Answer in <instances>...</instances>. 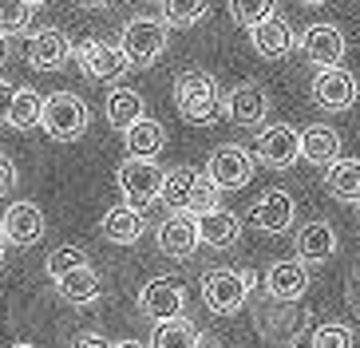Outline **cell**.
Wrapping results in <instances>:
<instances>
[{"mask_svg":"<svg viewBox=\"0 0 360 348\" xmlns=\"http://www.w3.org/2000/svg\"><path fill=\"white\" fill-rule=\"evenodd\" d=\"M174 107L186 123L210 127L214 119H222L226 111V95L218 91V79L202 67H191L174 79Z\"/></svg>","mask_w":360,"mask_h":348,"instance_id":"cell-1","label":"cell"},{"mask_svg":"<svg viewBox=\"0 0 360 348\" xmlns=\"http://www.w3.org/2000/svg\"><path fill=\"white\" fill-rule=\"evenodd\" d=\"M250 309H254L257 337L269 340V344L293 348V340L301 337V333H309V309L297 305V301H285V297H274V293H262Z\"/></svg>","mask_w":360,"mask_h":348,"instance_id":"cell-2","label":"cell"},{"mask_svg":"<svg viewBox=\"0 0 360 348\" xmlns=\"http://www.w3.org/2000/svg\"><path fill=\"white\" fill-rule=\"evenodd\" d=\"M119 44H123L131 67H150V63H159L162 52H167L170 24L167 20H155V16H135V20L123 24Z\"/></svg>","mask_w":360,"mask_h":348,"instance_id":"cell-3","label":"cell"},{"mask_svg":"<svg viewBox=\"0 0 360 348\" xmlns=\"http://www.w3.org/2000/svg\"><path fill=\"white\" fill-rule=\"evenodd\" d=\"M87 123H91V111H87V103L75 91H56L44 99V123L40 127L56 143H75L87 131Z\"/></svg>","mask_w":360,"mask_h":348,"instance_id":"cell-4","label":"cell"},{"mask_svg":"<svg viewBox=\"0 0 360 348\" xmlns=\"http://www.w3.org/2000/svg\"><path fill=\"white\" fill-rule=\"evenodd\" d=\"M162 179H167V174L155 167V158H131L127 155V162L115 170V182H119V190H123V202L135 206V210H147L150 202H159Z\"/></svg>","mask_w":360,"mask_h":348,"instance_id":"cell-5","label":"cell"},{"mask_svg":"<svg viewBox=\"0 0 360 348\" xmlns=\"http://www.w3.org/2000/svg\"><path fill=\"white\" fill-rule=\"evenodd\" d=\"M250 289H254V277L238 273V269H210V273L202 277V301L218 316L238 313L250 301Z\"/></svg>","mask_w":360,"mask_h":348,"instance_id":"cell-6","label":"cell"},{"mask_svg":"<svg viewBox=\"0 0 360 348\" xmlns=\"http://www.w3.org/2000/svg\"><path fill=\"white\" fill-rule=\"evenodd\" d=\"M75 60L84 67V75L99 79V84H119L131 72V60L123 52V44H107V40H79L75 44Z\"/></svg>","mask_w":360,"mask_h":348,"instance_id":"cell-7","label":"cell"},{"mask_svg":"<svg viewBox=\"0 0 360 348\" xmlns=\"http://www.w3.org/2000/svg\"><path fill=\"white\" fill-rule=\"evenodd\" d=\"M257 162H265L269 170H289L301 158V131H293L289 123H274L257 135Z\"/></svg>","mask_w":360,"mask_h":348,"instance_id":"cell-8","label":"cell"},{"mask_svg":"<svg viewBox=\"0 0 360 348\" xmlns=\"http://www.w3.org/2000/svg\"><path fill=\"white\" fill-rule=\"evenodd\" d=\"M139 309H143V316H150L155 325H159V321H170V316H182V309H186V289H182V281H174V277H155V281H147L139 289Z\"/></svg>","mask_w":360,"mask_h":348,"instance_id":"cell-9","label":"cell"},{"mask_svg":"<svg viewBox=\"0 0 360 348\" xmlns=\"http://www.w3.org/2000/svg\"><path fill=\"white\" fill-rule=\"evenodd\" d=\"M206 174H210L222 190H242L245 182L254 179V155L245 147H238V143H226V147H218L210 155Z\"/></svg>","mask_w":360,"mask_h":348,"instance_id":"cell-10","label":"cell"},{"mask_svg":"<svg viewBox=\"0 0 360 348\" xmlns=\"http://www.w3.org/2000/svg\"><path fill=\"white\" fill-rule=\"evenodd\" d=\"M301 52L313 67H340L349 44H345V32L337 24H309L305 36H301Z\"/></svg>","mask_w":360,"mask_h":348,"instance_id":"cell-11","label":"cell"},{"mask_svg":"<svg viewBox=\"0 0 360 348\" xmlns=\"http://www.w3.org/2000/svg\"><path fill=\"white\" fill-rule=\"evenodd\" d=\"M313 103L325 107V111H349L356 103V75L345 72V67H317Z\"/></svg>","mask_w":360,"mask_h":348,"instance_id":"cell-12","label":"cell"},{"mask_svg":"<svg viewBox=\"0 0 360 348\" xmlns=\"http://www.w3.org/2000/svg\"><path fill=\"white\" fill-rule=\"evenodd\" d=\"M0 230H4L8 245L28 250V245H36L44 238L48 221H44V210L36 206V202H12L8 210H4V218H0Z\"/></svg>","mask_w":360,"mask_h":348,"instance_id":"cell-13","label":"cell"},{"mask_svg":"<svg viewBox=\"0 0 360 348\" xmlns=\"http://www.w3.org/2000/svg\"><path fill=\"white\" fill-rule=\"evenodd\" d=\"M72 56H75V44L60 28H40L28 36V63L36 72H60Z\"/></svg>","mask_w":360,"mask_h":348,"instance_id":"cell-14","label":"cell"},{"mask_svg":"<svg viewBox=\"0 0 360 348\" xmlns=\"http://www.w3.org/2000/svg\"><path fill=\"white\" fill-rule=\"evenodd\" d=\"M155 242H159V250L167 257H179V262L194 257V250L202 245L198 218H191V214H170L159 230H155Z\"/></svg>","mask_w":360,"mask_h":348,"instance_id":"cell-15","label":"cell"},{"mask_svg":"<svg viewBox=\"0 0 360 348\" xmlns=\"http://www.w3.org/2000/svg\"><path fill=\"white\" fill-rule=\"evenodd\" d=\"M297 221V202L289 190H265L262 198L254 202V226L262 233H289Z\"/></svg>","mask_w":360,"mask_h":348,"instance_id":"cell-16","label":"cell"},{"mask_svg":"<svg viewBox=\"0 0 360 348\" xmlns=\"http://www.w3.org/2000/svg\"><path fill=\"white\" fill-rule=\"evenodd\" d=\"M269 115V95L262 91V84H238L226 91V119H233L238 127H262Z\"/></svg>","mask_w":360,"mask_h":348,"instance_id":"cell-17","label":"cell"},{"mask_svg":"<svg viewBox=\"0 0 360 348\" xmlns=\"http://www.w3.org/2000/svg\"><path fill=\"white\" fill-rule=\"evenodd\" d=\"M309 281H313L309 277V262H301V257H281L265 273V293L285 297V301H301L309 293Z\"/></svg>","mask_w":360,"mask_h":348,"instance_id":"cell-18","label":"cell"},{"mask_svg":"<svg viewBox=\"0 0 360 348\" xmlns=\"http://www.w3.org/2000/svg\"><path fill=\"white\" fill-rule=\"evenodd\" d=\"M250 44H254V52L262 56V60H281V56L293 52L297 36H293V28H289V24L274 12L269 20H262V24L250 28Z\"/></svg>","mask_w":360,"mask_h":348,"instance_id":"cell-19","label":"cell"},{"mask_svg":"<svg viewBox=\"0 0 360 348\" xmlns=\"http://www.w3.org/2000/svg\"><path fill=\"white\" fill-rule=\"evenodd\" d=\"M194 218H198L202 242L214 245V250H230V245H238V238H242V221H238L233 210L214 206V210H202V214H194Z\"/></svg>","mask_w":360,"mask_h":348,"instance_id":"cell-20","label":"cell"},{"mask_svg":"<svg viewBox=\"0 0 360 348\" xmlns=\"http://www.w3.org/2000/svg\"><path fill=\"white\" fill-rule=\"evenodd\" d=\"M337 253V230L328 226V221H309V226H301L297 230V257L301 262H309V265H321V262H328Z\"/></svg>","mask_w":360,"mask_h":348,"instance_id":"cell-21","label":"cell"},{"mask_svg":"<svg viewBox=\"0 0 360 348\" xmlns=\"http://www.w3.org/2000/svg\"><path fill=\"white\" fill-rule=\"evenodd\" d=\"M301 158L313 162V167H328V162H337V158H340L337 127H328V123L305 127V131H301Z\"/></svg>","mask_w":360,"mask_h":348,"instance_id":"cell-22","label":"cell"},{"mask_svg":"<svg viewBox=\"0 0 360 348\" xmlns=\"http://www.w3.org/2000/svg\"><path fill=\"white\" fill-rule=\"evenodd\" d=\"M198 170H191V167H174V170H167V179H162V206L167 210H174V214H186V210H194V190H198Z\"/></svg>","mask_w":360,"mask_h":348,"instance_id":"cell-23","label":"cell"},{"mask_svg":"<svg viewBox=\"0 0 360 348\" xmlns=\"http://www.w3.org/2000/svg\"><path fill=\"white\" fill-rule=\"evenodd\" d=\"M325 190L337 202L360 206V158H337L325 167Z\"/></svg>","mask_w":360,"mask_h":348,"instance_id":"cell-24","label":"cell"},{"mask_svg":"<svg viewBox=\"0 0 360 348\" xmlns=\"http://www.w3.org/2000/svg\"><path fill=\"white\" fill-rule=\"evenodd\" d=\"M99 230H103V238L111 245H135L139 238H143V214L135 210V206H111V210L103 214V221H99Z\"/></svg>","mask_w":360,"mask_h":348,"instance_id":"cell-25","label":"cell"},{"mask_svg":"<svg viewBox=\"0 0 360 348\" xmlns=\"http://www.w3.org/2000/svg\"><path fill=\"white\" fill-rule=\"evenodd\" d=\"M103 111H107V123L115 131H127V127H135L139 119L147 115V103H143V95L135 87H111Z\"/></svg>","mask_w":360,"mask_h":348,"instance_id":"cell-26","label":"cell"},{"mask_svg":"<svg viewBox=\"0 0 360 348\" xmlns=\"http://www.w3.org/2000/svg\"><path fill=\"white\" fill-rule=\"evenodd\" d=\"M56 289H60V297H64L68 305H91V301H99V293H103V281H99V273L91 265H79V269L60 277Z\"/></svg>","mask_w":360,"mask_h":348,"instance_id":"cell-27","label":"cell"},{"mask_svg":"<svg viewBox=\"0 0 360 348\" xmlns=\"http://www.w3.org/2000/svg\"><path fill=\"white\" fill-rule=\"evenodd\" d=\"M123 143H127L131 158H155L162 150V143H167V131H162V123H155V119L143 115L135 127L123 131Z\"/></svg>","mask_w":360,"mask_h":348,"instance_id":"cell-28","label":"cell"},{"mask_svg":"<svg viewBox=\"0 0 360 348\" xmlns=\"http://www.w3.org/2000/svg\"><path fill=\"white\" fill-rule=\"evenodd\" d=\"M202 333L194 321L186 316H170V321H159L155 333H150V348H198Z\"/></svg>","mask_w":360,"mask_h":348,"instance_id":"cell-29","label":"cell"},{"mask_svg":"<svg viewBox=\"0 0 360 348\" xmlns=\"http://www.w3.org/2000/svg\"><path fill=\"white\" fill-rule=\"evenodd\" d=\"M44 123V95L32 91V87H20L16 99H12V111H8V127L16 131H32V127Z\"/></svg>","mask_w":360,"mask_h":348,"instance_id":"cell-30","label":"cell"},{"mask_svg":"<svg viewBox=\"0 0 360 348\" xmlns=\"http://www.w3.org/2000/svg\"><path fill=\"white\" fill-rule=\"evenodd\" d=\"M162 20L174 24V28H191L198 24L206 12H210V0H159Z\"/></svg>","mask_w":360,"mask_h":348,"instance_id":"cell-31","label":"cell"},{"mask_svg":"<svg viewBox=\"0 0 360 348\" xmlns=\"http://www.w3.org/2000/svg\"><path fill=\"white\" fill-rule=\"evenodd\" d=\"M274 12H277V0H230V16L242 28H254V24L269 20Z\"/></svg>","mask_w":360,"mask_h":348,"instance_id":"cell-32","label":"cell"},{"mask_svg":"<svg viewBox=\"0 0 360 348\" xmlns=\"http://www.w3.org/2000/svg\"><path fill=\"white\" fill-rule=\"evenodd\" d=\"M28 20H32V4L28 0H0V32L4 36L28 32Z\"/></svg>","mask_w":360,"mask_h":348,"instance_id":"cell-33","label":"cell"},{"mask_svg":"<svg viewBox=\"0 0 360 348\" xmlns=\"http://www.w3.org/2000/svg\"><path fill=\"white\" fill-rule=\"evenodd\" d=\"M79 265H87V253L79 245H60V250L48 253V273H52V281H60L64 273H72Z\"/></svg>","mask_w":360,"mask_h":348,"instance_id":"cell-34","label":"cell"},{"mask_svg":"<svg viewBox=\"0 0 360 348\" xmlns=\"http://www.w3.org/2000/svg\"><path fill=\"white\" fill-rule=\"evenodd\" d=\"M352 328L349 325H321L309 333V344L313 348H352Z\"/></svg>","mask_w":360,"mask_h":348,"instance_id":"cell-35","label":"cell"},{"mask_svg":"<svg viewBox=\"0 0 360 348\" xmlns=\"http://www.w3.org/2000/svg\"><path fill=\"white\" fill-rule=\"evenodd\" d=\"M214 206H222V186H218L210 174H202V179H198V190H194V214L214 210Z\"/></svg>","mask_w":360,"mask_h":348,"instance_id":"cell-36","label":"cell"},{"mask_svg":"<svg viewBox=\"0 0 360 348\" xmlns=\"http://www.w3.org/2000/svg\"><path fill=\"white\" fill-rule=\"evenodd\" d=\"M12 186H16V162L0 150V198H4V194H12Z\"/></svg>","mask_w":360,"mask_h":348,"instance_id":"cell-37","label":"cell"},{"mask_svg":"<svg viewBox=\"0 0 360 348\" xmlns=\"http://www.w3.org/2000/svg\"><path fill=\"white\" fill-rule=\"evenodd\" d=\"M12 99H16V84L0 75V123H8V111H12Z\"/></svg>","mask_w":360,"mask_h":348,"instance_id":"cell-38","label":"cell"},{"mask_svg":"<svg viewBox=\"0 0 360 348\" xmlns=\"http://www.w3.org/2000/svg\"><path fill=\"white\" fill-rule=\"evenodd\" d=\"M72 348H111V340L99 337V333H79V337L72 340Z\"/></svg>","mask_w":360,"mask_h":348,"instance_id":"cell-39","label":"cell"},{"mask_svg":"<svg viewBox=\"0 0 360 348\" xmlns=\"http://www.w3.org/2000/svg\"><path fill=\"white\" fill-rule=\"evenodd\" d=\"M75 4H79V8H107L111 0H75Z\"/></svg>","mask_w":360,"mask_h":348,"instance_id":"cell-40","label":"cell"},{"mask_svg":"<svg viewBox=\"0 0 360 348\" xmlns=\"http://www.w3.org/2000/svg\"><path fill=\"white\" fill-rule=\"evenodd\" d=\"M4 250H8V238H4V230H0V269H4Z\"/></svg>","mask_w":360,"mask_h":348,"instance_id":"cell-41","label":"cell"},{"mask_svg":"<svg viewBox=\"0 0 360 348\" xmlns=\"http://www.w3.org/2000/svg\"><path fill=\"white\" fill-rule=\"evenodd\" d=\"M111 348H143L139 340H119V344H111Z\"/></svg>","mask_w":360,"mask_h":348,"instance_id":"cell-42","label":"cell"},{"mask_svg":"<svg viewBox=\"0 0 360 348\" xmlns=\"http://www.w3.org/2000/svg\"><path fill=\"white\" fill-rule=\"evenodd\" d=\"M305 8H321V4H328V0H301Z\"/></svg>","mask_w":360,"mask_h":348,"instance_id":"cell-43","label":"cell"},{"mask_svg":"<svg viewBox=\"0 0 360 348\" xmlns=\"http://www.w3.org/2000/svg\"><path fill=\"white\" fill-rule=\"evenodd\" d=\"M4 40H8V36H4V32H0V63H4Z\"/></svg>","mask_w":360,"mask_h":348,"instance_id":"cell-44","label":"cell"},{"mask_svg":"<svg viewBox=\"0 0 360 348\" xmlns=\"http://www.w3.org/2000/svg\"><path fill=\"white\" fill-rule=\"evenodd\" d=\"M28 4H32V8H44V4H48V0H28Z\"/></svg>","mask_w":360,"mask_h":348,"instance_id":"cell-45","label":"cell"},{"mask_svg":"<svg viewBox=\"0 0 360 348\" xmlns=\"http://www.w3.org/2000/svg\"><path fill=\"white\" fill-rule=\"evenodd\" d=\"M12 348H36V344H12Z\"/></svg>","mask_w":360,"mask_h":348,"instance_id":"cell-46","label":"cell"}]
</instances>
